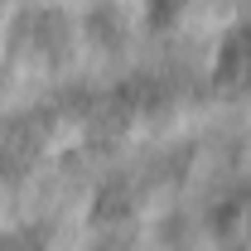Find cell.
<instances>
[{
	"label": "cell",
	"instance_id": "obj_1",
	"mask_svg": "<svg viewBox=\"0 0 251 251\" xmlns=\"http://www.w3.org/2000/svg\"><path fill=\"white\" fill-rule=\"evenodd\" d=\"M213 82H218V87H232V92H247L251 87V20L237 25V29L222 39Z\"/></svg>",
	"mask_w": 251,
	"mask_h": 251
}]
</instances>
